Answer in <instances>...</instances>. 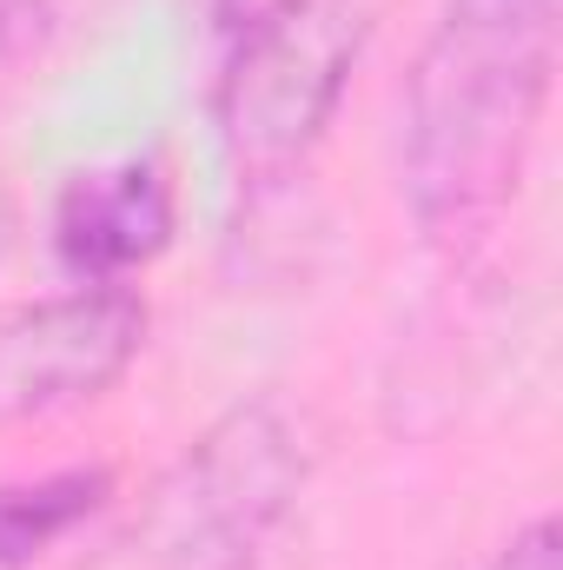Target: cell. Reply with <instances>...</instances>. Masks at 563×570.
Segmentation results:
<instances>
[{"label":"cell","mask_w":563,"mask_h":570,"mask_svg":"<svg viewBox=\"0 0 563 570\" xmlns=\"http://www.w3.org/2000/svg\"><path fill=\"white\" fill-rule=\"evenodd\" d=\"M563 0H444L398 94V193L424 239H477L524 186Z\"/></svg>","instance_id":"obj_1"},{"label":"cell","mask_w":563,"mask_h":570,"mask_svg":"<svg viewBox=\"0 0 563 570\" xmlns=\"http://www.w3.org/2000/svg\"><path fill=\"white\" fill-rule=\"evenodd\" d=\"M312 484V438L298 412L253 392L226 405L146 491L134 518L140 570H253Z\"/></svg>","instance_id":"obj_2"},{"label":"cell","mask_w":563,"mask_h":570,"mask_svg":"<svg viewBox=\"0 0 563 570\" xmlns=\"http://www.w3.org/2000/svg\"><path fill=\"white\" fill-rule=\"evenodd\" d=\"M372 47L365 0H259L233 33L213 80V127L239 193L292 179L332 134L352 73Z\"/></svg>","instance_id":"obj_3"},{"label":"cell","mask_w":563,"mask_h":570,"mask_svg":"<svg viewBox=\"0 0 563 570\" xmlns=\"http://www.w3.org/2000/svg\"><path fill=\"white\" fill-rule=\"evenodd\" d=\"M146 298L134 285H73L0 312V425H33L107 399L146 352Z\"/></svg>","instance_id":"obj_4"},{"label":"cell","mask_w":563,"mask_h":570,"mask_svg":"<svg viewBox=\"0 0 563 570\" xmlns=\"http://www.w3.org/2000/svg\"><path fill=\"white\" fill-rule=\"evenodd\" d=\"M179 206L152 153L67 173L53 199V253L80 285H127L172 246Z\"/></svg>","instance_id":"obj_5"},{"label":"cell","mask_w":563,"mask_h":570,"mask_svg":"<svg viewBox=\"0 0 563 570\" xmlns=\"http://www.w3.org/2000/svg\"><path fill=\"white\" fill-rule=\"evenodd\" d=\"M107 498H113L107 464H67V471H47V478L0 484V570H33L87 518H100Z\"/></svg>","instance_id":"obj_6"},{"label":"cell","mask_w":563,"mask_h":570,"mask_svg":"<svg viewBox=\"0 0 563 570\" xmlns=\"http://www.w3.org/2000/svg\"><path fill=\"white\" fill-rule=\"evenodd\" d=\"M67 27V0H0V73L27 67Z\"/></svg>","instance_id":"obj_7"},{"label":"cell","mask_w":563,"mask_h":570,"mask_svg":"<svg viewBox=\"0 0 563 570\" xmlns=\"http://www.w3.org/2000/svg\"><path fill=\"white\" fill-rule=\"evenodd\" d=\"M484 570H557V518L544 511V518H531L524 531H511L504 551Z\"/></svg>","instance_id":"obj_8"},{"label":"cell","mask_w":563,"mask_h":570,"mask_svg":"<svg viewBox=\"0 0 563 570\" xmlns=\"http://www.w3.org/2000/svg\"><path fill=\"white\" fill-rule=\"evenodd\" d=\"M7 246H13V199H7V186H0V259H7Z\"/></svg>","instance_id":"obj_9"}]
</instances>
